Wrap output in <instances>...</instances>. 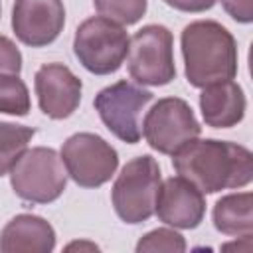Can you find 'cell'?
<instances>
[{
    "instance_id": "cell-1",
    "label": "cell",
    "mask_w": 253,
    "mask_h": 253,
    "mask_svg": "<svg viewBox=\"0 0 253 253\" xmlns=\"http://www.w3.org/2000/svg\"><path fill=\"white\" fill-rule=\"evenodd\" d=\"M172 156L178 176L192 182L202 194L243 188L253 178L251 152L229 140L194 138Z\"/></svg>"
},
{
    "instance_id": "cell-2",
    "label": "cell",
    "mask_w": 253,
    "mask_h": 253,
    "mask_svg": "<svg viewBox=\"0 0 253 253\" xmlns=\"http://www.w3.org/2000/svg\"><path fill=\"white\" fill-rule=\"evenodd\" d=\"M186 79L192 87L233 79L237 73V43L231 32L215 20H198L182 30Z\"/></svg>"
},
{
    "instance_id": "cell-3",
    "label": "cell",
    "mask_w": 253,
    "mask_h": 253,
    "mask_svg": "<svg viewBox=\"0 0 253 253\" xmlns=\"http://www.w3.org/2000/svg\"><path fill=\"white\" fill-rule=\"evenodd\" d=\"M162 172L150 154L128 160L111 192L113 208L125 223H142L154 213Z\"/></svg>"
},
{
    "instance_id": "cell-4",
    "label": "cell",
    "mask_w": 253,
    "mask_h": 253,
    "mask_svg": "<svg viewBox=\"0 0 253 253\" xmlns=\"http://www.w3.org/2000/svg\"><path fill=\"white\" fill-rule=\"evenodd\" d=\"M128 42L130 38L121 24L105 16H93L75 30L73 53L87 71L109 75L123 65L128 53Z\"/></svg>"
},
{
    "instance_id": "cell-5",
    "label": "cell",
    "mask_w": 253,
    "mask_h": 253,
    "mask_svg": "<svg viewBox=\"0 0 253 253\" xmlns=\"http://www.w3.org/2000/svg\"><path fill=\"white\" fill-rule=\"evenodd\" d=\"M10 184L14 194L24 202L49 204L63 194L67 186V170L53 148H26L10 170Z\"/></svg>"
},
{
    "instance_id": "cell-6",
    "label": "cell",
    "mask_w": 253,
    "mask_h": 253,
    "mask_svg": "<svg viewBox=\"0 0 253 253\" xmlns=\"http://www.w3.org/2000/svg\"><path fill=\"white\" fill-rule=\"evenodd\" d=\"M126 67L138 85H168L176 77L172 32L160 24L140 28L128 42Z\"/></svg>"
},
{
    "instance_id": "cell-7",
    "label": "cell",
    "mask_w": 253,
    "mask_h": 253,
    "mask_svg": "<svg viewBox=\"0 0 253 253\" xmlns=\"http://www.w3.org/2000/svg\"><path fill=\"white\" fill-rule=\"evenodd\" d=\"M152 99L154 95L150 91L123 79L101 89L93 99V107L117 138L126 144H136L142 138L140 115Z\"/></svg>"
},
{
    "instance_id": "cell-8",
    "label": "cell",
    "mask_w": 253,
    "mask_h": 253,
    "mask_svg": "<svg viewBox=\"0 0 253 253\" xmlns=\"http://www.w3.org/2000/svg\"><path fill=\"white\" fill-rule=\"evenodd\" d=\"M148 146L160 154H174L190 140L198 138L202 126L192 107L180 97H164L154 103L142 123Z\"/></svg>"
},
{
    "instance_id": "cell-9",
    "label": "cell",
    "mask_w": 253,
    "mask_h": 253,
    "mask_svg": "<svg viewBox=\"0 0 253 253\" xmlns=\"http://www.w3.org/2000/svg\"><path fill=\"white\" fill-rule=\"evenodd\" d=\"M61 160L71 180L81 188H99L119 166L117 150L95 132H75L61 146Z\"/></svg>"
},
{
    "instance_id": "cell-10",
    "label": "cell",
    "mask_w": 253,
    "mask_h": 253,
    "mask_svg": "<svg viewBox=\"0 0 253 253\" xmlns=\"http://www.w3.org/2000/svg\"><path fill=\"white\" fill-rule=\"evenodd\" d=\"M65 24L61 0H16L12 8V30L30 47H43L57 40Z\"/></svg>"
},
{
    "instance_id": "cell-11",
    "label": "cell",
    "mask_w": 253,
    "mask_h": 253,
    "mask_svg": "<svg viewBox=\"0 0 253 253\" xmlns=\"http://www.w3.org/2000/svg\"><path fill=\"white\" fill-rule=\"evenodd\" d=\"M40 111L55 121L71 117L81 103V79L63 63H43L34 77Z\"/></svg>"
},
{
    "instance_id": "cell-12",
    "label": "cell",
    "mask_w": 253,
    "mask_h": 253,
    "mask_svg": "<svg viewBox=\"0 0 253 253\" xmlns=\"http://www.w3.org/2000/svg\"><path fill=\"white\" fill-rule=\"evenodd\" d=\"M154 213L166 225L176 229H194L206 215V200L192 182L182 176H172L160 182Z\"/></svg>"
},
{
    "instance_id": "cell-13",
    "label": "cell",
    "mask_w": 253,
    "mask_h": 253,
    "mask_svg": "<svg viewBox=\"0 0 253 253\" xmlns=\"http://www.w3.org/2000/svg\"><path fill=\"white\" fill-rule=\"evenodd\" d=\"M55 247V231L49 221L34 213L12 217L0 231L2 253H49Z\"/></svg>"
},
{
    "instance_id": "cell-14",
    "label": "cell",
    "mask_w": 253,
    "mask_h": 253,
    "mask_svg": "<svg viewBox=\"0 0 253 253\" xmlns=\"http://www.w3.org/2000/svg\"><path fill=\"white\" fill-rule=\"evenodd\" d=\"M200 111L208 126L231 128L241 123L245 115L243 89L231 79L208 85L200 95Z\"/></svg>"
},
{
    "instance_id": "cell-15",
    "label": "cell",
    "mask_w": 253,
    "mask_h": 253,
    "mask_svg": "<svg viewBox=\"0 0 253 253\" xmlns=\"http://www.w3.org/2000/svg\"><path fill=\"white\" fill-rule=\"evenodd\" d=\"M213 225L223 235L251 237L253 233V196L251 192L227 194L213 206Z\"/></svg>"
},
{
    "instance_id": "cell-16",
    "label": "cell",
    "mask_w": 253,
    "mask_h": 253,
    "mask_svg": "<svg viewBox=\"0 0 253 253\" xmlns=\"http://www.w3.org/2000/svg\"><path fill=\"white\" fill-rule=\"evenodd\" d=\"M36 130L24 125L0 121V176L12 170L18 158L26 152Z\"/></svg>"
},
{
    "instance_id": "cell-17",
    "label": "cell",
    "mask_w": 253,
    "mask_h": 253,
    "mask_svg": "<svg viewBox=\"0 0 253 253\" xmlns=\"http://www.w3.org/2000/svg\"><path fill=\"white\" fill-rule=\"evenodd\" d=\"M30 105L28 85L14 73H0V113L26 117Z\"/></svg>"
},
{
    "instance_id": "cell-18",
    "label": "cell",
    "mask_w": 253,
    "mask_h": 253,
    "mask_svg": "<svg viewBox=\"0 0 253 253\" xmlns=\"http://www.w3.org/2000/svg\"><path fill=\"white\" fill-rule=\"evenodd\" d=\"M93 6L101 16L121 26H130L146 14L148 0H93Z\"/></svg>"
},
{
    "instance_id": "cell-19",
    "label": "cell",
    "mask_w": 253,
    "mask_h": 253,
    "mask_svg": "<svg viewBox=\"0 0 253 253\" xmlns=\"http://www.w3.org/2000/svg\"><path fill=\"white\" fill-rule=\"evenodd\" d=\"M186 249L184 237L168 227H158L142 235L136 243V253H146V251H168V253H182Z\"/></svg>"
},
{
    "instance_id": "cell-20",
    "label": "cell",
    "mask_w": 253,
    "mask_h": 253,
    "mask_svg": "<svg viewBox=\"0 0 253 253\" xmlns=\"http://www.w3.org/2000/svg\"><path fill=\"white\" fill-rule=\"evenodd\" d=\"M22 71V53L16 47V43L6 38L0 36V73H14L20 75Z\"/></svg>"
},
{
    "instance_id": "cell-21",
    "label": "cell",
    "mask_w": 253,
    "mask_h": 253,
    "mask_svg": "<svg viewBox=\"0 0 253 253\" xmlns=\"http://www.w3.org/2000/svg\"><path fill=\"white\" fill-rule=\"evenodd\" d=\"M221 6L239 24H249L253 20V0H221Z\"/></svg>"
},
{
    "instance_id": "cell-22",
    "label": "cell",
    "mask_w": 253,
    "mask_h": 253,
    "mask_svg": "<svg viewBox=\"0 0 253 253\" xmlns=\"http://www.w3.org/2000/svg\"><path fill=\"white\" fill-rule=\"evenodd\" d=\"M215 2L217 0H164V4L180 12H206L213 8Z\"/></svg>"
},
{
    "instance_id": "cell-23",
    "label": "cell",
    "mask_w": 253,
    "mask_h": 253,
    "mask_svg": "<svg viewBox=\"0 0 253 253\" xmlns=\"http://www.w3.org/2000/svg\"><path fill=\"white\" fill-rule=\"evenodd\" d=\"M67 251H73V249H87V251H99V247L95 243H85V241H75V243H69L65 247Z\"/></svg>"
}]
</instances>
